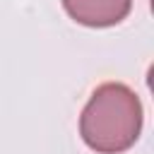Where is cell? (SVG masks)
I'll use <instances>...</instances> for the list:
<instances>
[{
	"instance_id": "cell-1",
	"label": "cell",
	"mask_w": 154,
	"mask_h": 154,
	"mask_svg": "<svg viewBox=\"0 0 154 154\" xmlns=\"http://www.w3.org/2000/svg\"><path fill=\"white\" fill-rule=\"evenodd\" d=\"M142 130V103L137 94L120 84H101L87 101L79 118V135L96 154H120L130 149Z\"/></svg>"
},
{
	"instance_id": "cell-2",
	"label": "cell",
	"mask_w": 154,
	"mask_h": 154,
	"mask_svg": "<svg viewBox=\"0 0 154 154\" xmlns=\"http://www.w3.org/2000/svg\"><path fill=\"white\" fill-rule=\"evenodd\" d=\"M65 12L84 26H113L123 22L132 0H63Z\"/></svg>"
}]
</instances>
